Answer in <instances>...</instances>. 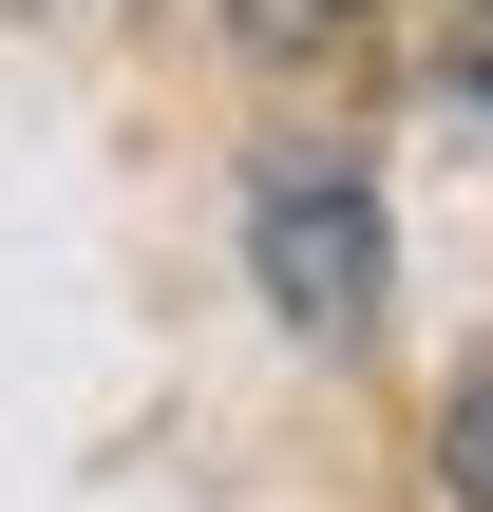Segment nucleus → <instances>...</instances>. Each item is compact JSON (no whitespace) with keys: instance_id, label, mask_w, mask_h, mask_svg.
I'll return each instance as SVG.
<instances>
[{"instance_id":"obj_4","label":"nucleus","mask_w":493,"mask_h":512,"mask_svg":"<svg viewBox=\"0 0 493 512\" xmlns=\"http://www.w3.org/2000/svg\"><path fill=\"white\" fill-rule=\"evenodd\" d=\"M418 38H437V76L493 114V0H418Z\"/></svg>"},{"instance_id":"obj_3","label":"nucleus","mask_w":493,"mask_h":512,"mask_svg":"<svg viewBox=\"0 0 493 512\" xmlns=\"http://www.w3.org/2000/svg\"><path fill=\"white\" fill-rule=\"evenodd\" d=\"M361 19H380V0H247V38H266V57H342Z\"/></svg>"},{"instance_id":"obj_2","label":"nucleus","mask_w":493,"mask_h":512,"mask_svg":"<svg viewBox=\"0 0 493 512\" xmlns=\"http://www.w3.org/2000/svg\"><path fill=\"white\" fill-rule=\"evenodd\" d=\"M437 494H456V512H493V361L437 399Z\"/></svg>"},{"instance_id":"obj_1","label":"nucleus","mask_w":493,"mask_h":512,"mask_svg":"<svg viewBox=\"0 0 493 512\" xmlns=\"http://www.w3.org/2000/svg\"><path fill=\"white\" fill-rule=\"evenodd\" d=\"M247 266H266V304H285L304 342H361V323H380V190L266 171V190H247Z\"/></svg>"}]
</instances>
